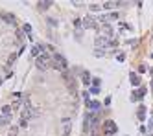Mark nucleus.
Instances as JSON below:
<instances>
[{"label": "nucleus", "instance_id": "1", "mask_svg": "<svg viewBox=\"0 0 153 136\" xmlns=\"http://www.w3.org/2000/svg\"><path fill=\"white\" fill-rule=\"evenodd\" d=\"M35 65H37V68H39V70H46L48 66H50V55L46 53V52H43L41 55H39V57H37V61H35Z\"/></svg>", "mask_w": 153, "mask_h": 136}, {"label": "nucleus", "instance_id": "2", "mask_svg": "<svg viewBox=\"0 0 153 136\" xmlns=\"http://www.w3.org/2000/svg\"><path fill=\"white\" fill-rule=\"evenodd\" d=\"M33 114H35V110L30 107V103H28V105L22 109V116H20V118H22V122H28L30 118H33Z\"/></svg>", "mask_w": 153, "mask_h": 136}, {"label": "nucleus", "instance_id": "3", "mask_svg": "<svg viewBox=\"0 0 153 136\" xmlns=\"http://www.w3.org/2000/svg\"><path fill=\"white\" fill-rule=\"evenodd\" d=\"M103 129H105V134H113L114 131H116V123L111 122V119H107V122L103 123Z\"/></svg>", "mask_w": 153, "mask_h": 136}, {"label": "nucleus", "instance_id": "4", "mask_svg": "<svg viewBox=\"0 0 153 136\" xmlns=\"http://www.w3.org/2000/svg\"><path fill=\"white\" fill-rule=\"evenodd\" d=\"M70 134V118H63V131H61V136H68Z\"/></svg>", "mask_w": 153, "mask_h": 136}, {"label": "nucleus", "instance_id": "5", "mask_svg": "<svg viewBox=\"0 0 153 136\" xmlns=\"http://www.w3.org/2000/svg\"><path fill=\"white\" fill-rule=\"evenodd\" d=\"M81 24H83V28H85V29H87V28H94V26H96V22H94V19H92V17H85V19L81 20Z\"/></svg>", "mask_w": 153, "mask_h": 136}, {"label": "nucleus", "instance_id": "6", "mask_svg": "<svg viewBox=\"0 0 153 136\" xmlns=\"http://www.w3.org/2000/svg\"><path fill=\"white\" fill-rule=\"evenodd\" d=\"M100 46L102 48L107 46V37H103V35H98L96 37V48H98V50H100Z\"/></svg>", "mask_w": 153, "mask_h": 136}, {"label": "nucleus", "instance_id": "7", "mask_svg": "<svg viewBox=\"0 0 153 136\" xmlns=\"http://www.w3.org/2000/svg\"><path fill=\"white\" fill-rule=\"evenodd\" d=\"M102 33H103V37H111V35H113L111 24H103V26H102Z\"/></svg>", "mask_w": 153, "mask_h": 136}, {"label": "nucleus", "instance_id": "8", "mask_svg": "<svg viewBox=\"0 0 153 136\" xmlns=\"http://www.w3.org/2000/svg\"><path fill=\"white\" fill-rule=\"evenodd\" d=\"M11 110H13V107H11V105H4V107H2L4 116H11Z\"/></svg>", "mask_w": 153, "mask_h": 136}, {"label": "nucleus", "instance_id": "9", "mask_svg": "<svg viewBox=\"0 0 153 136\" xmlns=\"http://www.w3.org/2000/svg\"><path fill=\"white\" fill-rule=\"evenodd\" d=\"M129 79H131V83H133L135 86H136V85H138V83H140V77H138V75H136V74H131V75H129Z\"/></svg>", "mask_w": 153, "mask_h": 136}, {"label": "nucleus", "instance_id": "10", "mask_svg": "<svg viewBox=\"0 0 153 136\" xmlns=\"http://www.w3.org/2000/svg\"><path fill=\"white\" fill-rule=\"evenodd\" d=\"M9 122H11V116H2L0 118V125H7Z\"/></svg>", "mask_w": 153, "mask_h": 136}, {"label": "nucleus", "instance_id": "11", "mask_svg": "<svg viewBox=\"0 0 153 136\" xmlns=\"http://www.w3.org/2000/svg\"><path fill=\"white\" fill-rule=\"evenodd\" d=\"M2 19H4L6 22H9V24H13V22H15V17H11V15H7V13H6V15H2Z\"/></svg>", "mask_w": 153, "mask_h": 136}, {"label": "nucleus", "instance_id": "12", "mask_svg": "<svg viewBox=\"0 0 153 136\" xmlns=\"http://www.w3.org/2000/svg\"><path fill=\"white\" fill-rule=\"evenodd\" d=\"M52 6V2H39V9H48Z\"/></svg>", "mask_w": 153, "mask_h": 136}, {"label": "nucleus", "instance_id": "13", "mask_svg": "<svg viewBox=\"0 0 153 136\" xmlns=\"http://www.w3.org/2000/svg\"><path fill=\"white\" fill-rule=\"evenodd\" d=\"M17 132H19V127H9V136H17Z\"/></svg>", "mask_w": 153, "mask_h": 136}, {"label": "nucleus", "instance_id": "14", "mask_svg": "<svg viewBox=\"0 0 153 136\" xmlns=\"http://www.w3.org/2000/svg\"><path fill=\"white\" fill-rule=\"evenodd\" d=\"M22 31H24V33H32V26H30V24H24V26H22Z\"/></svg>", "mask_w": 153, "mask_h": 136}, {"label": "nucleus", "instance_id": "15", "mask_svg": "<svg viewBox=\"0 0 153 136\" xmlns=\"http://www.w3.org/2000/svg\"><path fill=\"white\" fill-rule=\"evenodd\" d=\"M32 55L33 57H39L41 55V48H32Z\"/></svg>", "mask_w": 153, "mask_h": 136}, {"label": "nucleus", "instance_id": "16", "mask_svg": "<svg viewBox=\"0 0 153 136\" xmlns=\"http://www.w3.org/2000/svg\"><path fill=\"white\" fill-rule=\"evenodd\" d=\"M89 81H90V74H89V72H85V74H83V83L89 85Z\"/></svg>", "mask_w": 153, "mask_h": 136}, {"label": "nucleus", "instance_id": "17", "mask_svg": "<svg viewBox=\"0 0 153 136\" xmlns=\"http://www.w3.org/2000/svg\"><path fill=\"white\" fill-rule=\"evenodd\" d=\"M144 112H146V109L140 107V109H138V118H140V119H144Z\"/></svg>", "mask_w": 153, "mask_h": 136}, {"label": "nucleus", "instance_id": "18", "mask_svg": "<svg viewBox=\"0 0 153 136\" xmlns=\"http://www.w3.org/2000/svg\"><path fill=\"white\" fill-rule=\"evenodd\" d=\"M89 107H90V109H98V107H100V103H98V101H90Z\"/></svg>", "mask_w": 153, "mask_h": 136}, {"label": "nucleus", "instance_id": "19", "mask_svg": "<svg viewBox=\"0 0 153 136\" xmlns=\"http://www.w3.org/2000/svg\"><path fill=\"white\" fill-rule=\"evenodd\" d=\"M109 19H111V20H114V19H118V13H111V15H109V17H107V20H109Z\"/></svg>", "mask_w": 153, "mask_h": 136}, {"label": "nucleus", "instance_id": "20", "mask_svg": "<svg viewBox=\"0 0 153 136\" xmlns=\"http://www.w3.org/2000/svg\"><path fill=\"white\" fill-rule=\"evenodd\" d=\"M90 9H92V11H98V9H100V6H98V4H90Z\"/></svg>", "mask_w": 153, "mask_h": 136}, {"label": "nucleus", "instance_id": "21", "mask_svg": "<svg viewBox=\"0 0 153 136\" xmlns=\"http://www.w3.org/2000/svg\"><path fill=\"white\" fill-rule=\"evenodd\" d=\"M113 6H114L113 2H105V4H103V7H107V9H111V7H113Z\"/></svg>", "mask_w": 153, "mask_h": 136}, {"label": "nucleus", "instance_id": "22", "mask_svg": "<svg viewBox=\"0 0 153 136\" xmlns=\"http://www.w3.org/2000/svg\"><path fill=\"white\" fill-rule=\"evenodd\" d=\"M90 92H92V94H98L100 90H98V86H92V88H90Z\"/></svg>", "mask_w": 153, "mask_h": 136}]
</instances>
